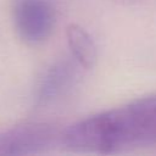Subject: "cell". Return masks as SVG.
Wrapping results in <instances>:
<instances>
[{"instance_id": "6da1fadb", "label": "cell", "mask_w": 156, "mask_h": 156, "mask_svg": "<svg viewBox=\"0 0 156 156\" xmlns=\"http://www.w3.org/2000/svg\"><path fill=\"white\" fill-rule=\"evenodd\" d=\"M60 140L68 149L100 154L156 143V95L80 119L61 132Z\"/></svg>"}, {"instance_id": "7a4b0ae2", "label": "cell", "mask_w": 156, "mask_h": 156, "mask_svg": "<svg viewBox=\"0 0 156 156\" xmlns=\"http://www.w3.org/2000/svg\"><path fill=\"white\" fill-rule=\"evenodd\" d=\"M61 133L43 122H27L0 134V155H30L52 146Z\"/></svg>"}, {"instance_id": "3957f363", "label": "cell", "mask_w": 156, "mask_h": 156, "mask_svg": "<svg viewBox=\"0 0 156 156\" xmlns=\"http://www.w3.org/2000/svg\"><path fill=\"white\" fill-rule=\"evenodd\" d=\"M55 10L48 0H17L13 9L15 27L28 44L46 40L55 26Z\"/></svg>"}, {"instance_id": "277c9868", "label": "cell", "mask_w": 156, "mask_h": 156, "mask_svg": "<svg viewBox=\"0 0 156 156\" xmlns=\"http://www.w3.org/2000/svg\"><path fill=\"white\" fill-rule=\"evenodd\" d=\"M74 74L73 66L67 61L55 63L44 76L38 90L39 104H46L56 99L69 84Z\"/></svg>"}, {"instance_id": "5b68a950", "label": "cell", "mask_w": 156, "mask_h": 156, "mask_svg": "<svg viewBox=\"0 0 156 156\" xmlns=\"http://www.w3.org/2000/svg\"><path fill=\"white\" fill-rule=\"evenodd\" d=\"M68 46L76 61L85 69L94 67L96 62V46L91 35L79 24L72 23L66 29Z\"/></svg>"}]
</instances>
